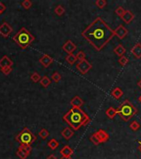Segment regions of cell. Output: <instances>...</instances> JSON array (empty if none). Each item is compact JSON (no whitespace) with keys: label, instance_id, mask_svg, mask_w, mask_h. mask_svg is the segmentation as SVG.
I'll return each mask as SVG.
<instances>
[{"label":"cell","instance_id":"6da1fadb","mask_svg":"<svg viewBox=\"0 0 141 159\" xmlns=\"http://www.w3.org/2000/svg\"><path fill=\"white\" fill-rule=\"evenodd\" d=\"M81 36L99 52L114 37V30L101 17H97L82 31Z\"/></svg>","mask_w":141,"mask_h":159},{"label":"cell","instance_id":"7a4b0ae2","mask_svg":"<svg viewBox=\"0 0 141 159\" xmlns=\"http://www.w3.org/2000/svg\"><path fill=\"white\" fill-rule=\"evenodd\" d=\"M62 119L74 131L79 130L82 126L87 125L91 122L89 115L79 108H72L63 115Z\"/></svg>","mask_w":141,"mask_h":159},{"label":"cell","instance_id":"3957f363","mask_svg":"<svg viewBox=\"0 0 141 159\" xmlns=\"http://www.w3.org/2000/svg\"><path fill=\"white\" fill-rule=\"evenodd\" d=\"M13 40L22 50H25L33 42L35 37L25 27H22L20 30L14 35Z\"/></svg>","mask_w":141,"mask_h":159},{"label":"cell","instance_id":"277c9868","mask_svg":"<svg viewBox=\"0 0 141 159\" xmlns=\"http://www.w3.org/2000/svg\"><path fill=\"white\" fill-rule=\"evenodd\" d=\"M137 112V109L129 100H125L117 109V114H119L121 119L125 122L129 121Z\"/></svg>","mask_w":141,"mask_h":159},{"label":"cell","instance_id":"5b68a950","mask_svg":"<svg viewBox=\"0 0 141 159\" xmlns=\"http://www.w3.org/2000/svg\"><path fill=\"white\" fill-rule=\"evenodd\" d=\"M15 139L20 144H27L31 146L37 140V136L29 128H24L18 134L16 135Z\"/></svg>","mask_w":141,"mask_h":159},{"label":"cell","instance_id":"8992f818","mask_svg":"<svg viewBox=\"0 0 141 159\" xmlns=\"http://www.w3.org/2000/svg\"><path fill=\"white\" fill-rule=\"evenodd\" d=\"M76 69L78 70V71L81 73L82 75H85L92 68V65L87 60H83L81 61H79L76 65Z\"/></svg>","mask_w":141,"mask_h":159},{"label":"cell","instance_id":"52a82bcc","mask_svg":"<svg viewBox=\"0 0 141 159\" xmlns=\"http://www.w3.org/2000/svg\"><path fill=\"white\" fill-rule=\"evenodd\" d=\"M13 30L14 29H13L12 26L9 23L4 22L0 25V36L6 38L11 33H13Z\"/></svg>","mask_w":141,"mask_h":159},{"label":"cell","instance_id":"ba28073f","mask_svg":"<svg viewBox=\"0 0 141 159\" xmlns=\"http://www.w3.org/2000/svg\"><path fill=\"white\" fill-rule=\"evenodd\" d=\"M114 36H116L120 39H124L128 34V30L123 26V25H119L114 30Z\"/></svg>","mask_w":141,"mask_h":159},{"label":"cell","instance_id":"9c48e42d","mask_svg":"<svg viewBox=\"0 0 141 159\" xmlns=\"http://www.w3.org/2000/svg\"><path fill=\"white\" fill-rule=\"evenodd\" d=\"M76 44H74L71 40H67V41L65 42V44L62 46V50L65 52H67L68 55L69 54H72V53L74 52V51L76 50Z\"/></svg>","mask_w":141,"mask_h":159},{"label":"cell","instance_id":"30bf717a","mask_svg":"<svg viewBox=\"0 0 141 159\" xmlns=\"http://www.w3.org/2000/svg\"><path fill=\"white\" fill-rule=\"evenodd\" d=\"M95 134L96 138L98 139V140L100 141L101 143L107 142L108 140H109V138H110L109 134L104 129H99L98 131H96V132H95Z\"/></svg>","mask_w":141,"mask_h":159},{"label":"cell","instance_id":"8fae6325","mask_svg":"<svg viewBox=\"0 0 141 159\" xmlns=\"http://www.w3.org/2000/svg\"><path fill=\"white\" fill-rule=\"evenodd\" d=\"M39 62H40L41 65H42L43 67L47 68L53 62V58L52 56H50L49 55H47V54H44L39 59Z\"/></svg>","mask_w":141,"mask_h":159},{"label":"cell","instance_id":"7c38bea8","mask_svg":"<svg viewBox=\"0 0 141 159\" xmlns=\"http://www.w3.org/2000/svg\"><path fill=\"white\" fill-rule=\"evenodd\" d=\"M14 64L13 60L10 59L7 56H3L0 59V69L6 68V67H12Z\"/></svg>","mask_w":141,"mask_h":159},{"label":"cell","instance_id":"4fadbf2b","mask_svg":"<svg viewBox=\"0 0 141 159\" xmlns=\"http://www.w3.org/2000/svg\"><path fill=\"white\" fill-rule=\"evenodd\" d=\"M70 104H71V105L72 106V108H79V109H81V106L84 105V100L81 99V97L76 95V96H75V97H73L72 99H71Z\"/></svg>","mask_w":141,"mask_h":159},{"label":"cell","instance_id":"5bb4252c","mask_svg":"<svg viewBox=\"0 0 141 159\" xmlns=\"http://www.w3.org/2000/svg\"><path fill=\"white\" fill-rule=\"evenodd\" d=\"M134 18V14L129 10H125L124 15L121 17V19L123 20L126 24H129Z\"/></svg>","mask_w":141,"mask_h":159},{"label":"cell","instance_id":"9a60e30c","mask_svg":"<svg viewBox=\"0 0 141 159\" xmlns=\"http://www.w3.org/2000/svg\"><path fill=\"white\" fill-rule=\"evenodd\" d=\"M130 52H131V53L134 55L135 58H138V59L141 58V43L137 42V43L132 47V49L130 50Z\"/></svg>","mask_w":141,"mask_h":159},{"label":"cell","instance_id":"2e32d148","mask_svg":"<svg viewBox=\"0 0 141 159\" xmlns=\"http://www.w3.org/2000/svg\"><path fill=\"white\" fill-rule=\"evenodd\" d=\"M61 136L67 140H69L73 135H74V130H72L70 127L65 128L62 131H61Z\"/></svg>","mask_w":141,"mask_h":159},{"label":"cell","instance_id":"e0dca14e","mask_svg":"<svg viewBox=\"0 0 141 159\" xmlns=\"http://www.w3.org/2000/svg\"><path fill=\"white\" fill-rule=\"evenodd\" d=\"M60 153L64 157H71L74 153V151L68 145H65L60 150Z\"/></svg>","mask_w":141,"mask_h":159},{"label":"cell","instance_id":"ac0fdd59","mask_svg":"<svg viewBox=\"0 0 141 159\" xmlns=\"http://www.w3.org/2000/svg\"><path fill=\"white\" fill-rule=\"evenodd\" d=\"M126 52V49L123 46V45H121V44H119V45H117V46L114 47V52L118 56H125V53Z\"/></svg>","mask_w":141,"mask_h":159},{"label":"cell","instance_id":"d6986e66","mask_svg":"<svg viewBox=\"0 0 141 159\" xmlns=\"http://www.w3.org/2000/svg\"><path fill=\"white\" fill-rule=\"evenodd\" d=\"M16 154H17V156L20 159H27V157L30 155L29 152H27L24 149L21 148L20 147H18V150L16 152Z\"/></svg>","mask_w":141,"mask_h":159},{"label":"cell","instance_id":"ffe728a7","mask_svg":"<svg viewBox=\"0 0 141 159\" xmlns=\"http://www.w3.org/2000/svg\"><path fill=\"white\" fill-rule=\"evenodd\" d=\"M111 95L114 97V99H119L120 98L122 97V95H123V91H122V90H121L120 87H115L114 90L111 91Z\"/></svg>","mask_w":141,"mask_h":159},{"label":"cell","instance_id":"44dd1931","mask_svg":"<svg viewBox=\"0 0 141 159\" xmlns=\"http://www.w3.org/2000/svg\"><path fill=\"white\" fill-rule=\"evenodd\" d=\"M39 82H40V85L42 86V87L47 88V87H48V86L51 85L52 80L50 79L48 76H47V75H44V76H42V77L41 78V80Z\"/></svg>","mask_w":141,"mask_h":159},{"label":"cell","instance_id":"7402d4cb","mask_svg":"<svg viewBox=\"0 0 141 159\" xmlns=\"http://www.w3.org/2000/svg\"><path fill=\"white\" fill-rule=\"evenodd\" d=\"M106 114L107 115L108 118H110V119H114L115 117V115L117 114V109H114V107H110L108 108L106 111Z\"/></svg>","mask_w":141,"mask_h":159},{"label":"cell","instance_id":"603a6c76","mask_svg":"<svg viewBox=\"0 0 141 159\" xmlns=\"http://www.w3.org/2000/svg\"><path fill=\"white\" fill-rule=\"evenodd\" d=\"M47 146L52 149V150H55L59 146V143L55 139H52L48 143H47Z\"/></svg>","mask_w":141,"mask_h":159},{"label":"cell","instance_id":"cb8c5ba5","mask_svg":"<svg viewBox=\"0 0 141 159\" xmlns=\"http://www.w3.org/2000/svg\"><path fill=\"white\" fill-rule=\"evenodd\" d=\"M54 12H55V13L57 16H62L65 13V12H66V9H65L64 7L61 6V5H57V6L55 7Z\"/></svg>","mask_w":141,"mask_h":159},{"label":"cell","instance_id":"d4e9b609","mask_svg":"<svg viewBox=\"0 0 141 159\" xmlns=\"http://www.w3.org/2000/svg\"><path fill=\"white\" fill-rule=\"evenodd\" d=\"M66 60H67V63H69L70 65H73L74 63H76V61L77 60L76 57V55H74L73 53L72 54H69L66 56Z\"/></svg>","mask_w":141,"mask_h":159},{"label":"cell","instance_id":"484cf974","mask_svg":"<svg viewBox=\"0 0 141 159\" xmlns=\"http://www.w3.org/2000/svg\"><path fill=\"white\" fill-rule=\"evenodd\" d=\"M41 75L38 74L37 72H33L32 75H31V76H30V79L31 80L34 82V83H37V82H39L41 80Z\"/></svg>","mask_w":141,"mask_h":159},{"label":"cell","instance_id":"4316f807","mask_svg":"<svg viewBox=\"0 0 141 159\" xmlns=\"http://www.w3.org/2000/svg\"><path fill=\"white\" fill-rule=\"evenodd\" d=\"M49 132L47 131V129H45V128H42V129H41V131L38 132V135H39V137H40L41 139H47V137L49 136Z\"/></svg>","mask_w":141,"mask_h":159},{"label":"cell","instance_id":"83f0119b","mask_svg":"<svg viewBox=\"0 0 141 159\" xmlns=\"http://www.w3.org/2000/svg\"><path fill=\"white\" fill-rule=\"evenodd\" d=\"M140 123H138L137 121H133L131 124H130V125H129V128L131 129V130H133V131H137L138 129H140Z\"/></svg>","mask_w":141,"mask_h":159},{"label":"cell","instance_id":"f1b7e54d","mask_svg":"<svg viewBox=\"0 0 141 159\" xmlns=\"http://www.w3.org/2000/svg\"><path fill=\"white\" fill-rule=\"evenodd\" d=\"M61 79V75L59 72H57V71H55V72L52 75V80H53L55 83H58L59 81Z\"/></svg>","mask_w":141,"mask_h":159},{"label":"cell","instance_id":"f546056e","mask_svg":"<svg viewBox=\"0 0 141 159\" xmlns=\"http://www.w3.org/2000/svg\"><path fill=\"white\" fill-rule=\"evenodd\" d=\"M106 4H107V2L106 0H97V1H95V5L101 9L104 8L106 6Z\"/></svg>","mask_w":141,"mask_h":159},{"label":"cell","instance_id":"4dcf8cb0","mask_svg":"<svg viewBox=\"0 0 141 159\" xmlns=\"http://www.w3.org/2000/svg\"><path fill=\"white\" fill-rule=\"evenodd\" d=\"M76 60H77L81 61V60L86 59V54H85V52H84L83 51H80V52H78L76 53Z\"/></svg>","mask_w":141,"mask_h":159},{"label":"cell","instance_id":"1f68e13d","mask_svg":"<svg viewBox=\"0 0 141 159\" xmlns=\"http://www.w3.org/2000/svg\"><path fill=\"white\" fill-rule=\"evenodd\" d=\"M32 5H33V3L30 0H24L22 2V6L23 7L24 9H27V10L29 9L32 7Z\"/></svg>","mask_w":141,"mask_h":159},{"label":"cell","instance_id":"d6a6232c","mask_svg":"<svg viewBox=\"0 0 141 159\" xmlns=\"http://www.w3.org/2000/svg\"><path fill=\"white\" fill-rule=\"evenodd\" d=\"M118 61H119V63L121 64L122 66H126L128 64V62H129V59H128L126 56H121L119 60H118Z\"/></svg>","mask_w":141,"mask_h":159},{"label":"cell","instance_id":"836d02e7","mask_svg":"<svg viewBox=\"0 0 141 159\" xmlns=\"http://www.w3.org/2000/svg\"><path fill=\"white\" fill-rule=\"evenodd\" d=\"M90 140H91V142L94 144V145H98V144H100L101 143H100V141L98 140V139L96 138V136H95V132L90 137Z\"/></svg>","mask_w":141,"mask_h":159},{"label":"cell","instance_id":"e575fe53","mask_svg":"<svg viewBox=\"0 0 141 159\" xmlns=\"http://www.w3.org/2000/svg\"><path fill=\"white\" fill-rule=\"evenodd\" d=\"M125 10L122 7H118L116 9H115V11H114V13H116L119 17H122L123 15H124V13H125Z\"/></svg>","mask_w":141,"mask_h":159},{"label":"cell","instance_id":"d590c367","mask_svg":"<svg viewBox=\"0 0 141 159\" xmlns=\"http://www.w3.org/2000/svg\"><path fill=\"white\" fill-rule=\"evenodd\" d=\"M1 71H2V73H3V75H9L10 73L13 71V68H12V67H6V68H2V69H1Z\"/></svg>","mask_w":141,"mask_h":159},{"label":"cell","instance_id":"8d00e7d4","mask_svg":"<svg viewBox=\"0 0 141 159\" xmlns=\"http://www.w3.org/2000/svg\"><path fill=\"white\" fill-rule=\"evenodd\" d=\"M21 148H22V149H24L25 151H27V152H32V146L30 145H27V144H20Z\"/></svg>","mask_w":141,"mask_h":159},{"label":"cell","instance_id":"74e56055","mask_svg":"<svg viewBox=\"0 0 141 159\" xmlns=\"http://www.w3.org/2000/svg\"><path fill=\"white\" fill-rule=\"evenodd\" d=\"M5 10H6V6H5V4L3 3L2 2H0V13H1V14L3 13Z\"/></svg>","mask_w":141,"mask_h":159},{"label":"cell","instance_id":"f35d334b","mask_svg":"<svg viewBox=\"0 0 141 159\" xmlns=\"http://www.w3.org/2000/svg\"><path fill=\"white\" fill-rule=\"evenodd\" d=\"M47 159H57V158L54 154H51V155H49V156L47 157Z\"/></svg>","mask_w":141,"mask_h":159},{"label":"cell","instance_id":"ab89813d","mask_svg":"<svg viewBox=\"0 0 141 159\" xmlns=\"http://www.w3.org/2000/svg\"><path fill=\"white\" fill-rule=\"evenodd\" d=\"M60 159H72V157H64V156H61Z\"/></svg>","mask_w":141,"mask_h":159},{"label":"cell","instance_id":"60d3db41","mask_svg":"<svg viewBox=\"0 0 141 159\" xmlns=\"http://www.w3.org/2000/svg\"><path fill=\"white\" fill-rule=\"evenodd\" d=\"M137 85H138V86H139V87H140V89H141V79L139 81H138Z\"/></svg>","mask_w":141,"mask_h":159},{"label":"cell","instance_id":"b9f144b4","mask_svg":"<svg viewBox=\"0 0 141 159\" xmlns=\"http://www.w3.org/2000/svg\"><path fill=\"white\" fill-rule=\"evenodd\" d=\"M139 149H140V150L141 151V142H140V143H139Z\"/></svg>","mask_w":141,"mask_h":159},{"label":"cell","instance_id":"7bdbcfd3","mask_svg":"<svg viewBox=\"0 0 141 159\" xmlns=\"http://www.w3.org/2000/svg\"><path fill=\"white\" fill-rule=\"evenodd\" d=\"M139 101H140V102L141 103V95L140 96V97H139Z\"/></svg>","mask_w":141,"mask_h":159},{"label":"cell","instance_id":"ee69618b","mask_svg":"<svg viewBox=\"0 0 141 159\" xmlns=\"http://www.w3.org/2000/svg\"><path fill=\"white\" fill-rule=\"evenodd\" d=\"M0 15H1V13H0Z\"/></svg>","mask_w":141,"mask_h":159}]
</instances>
